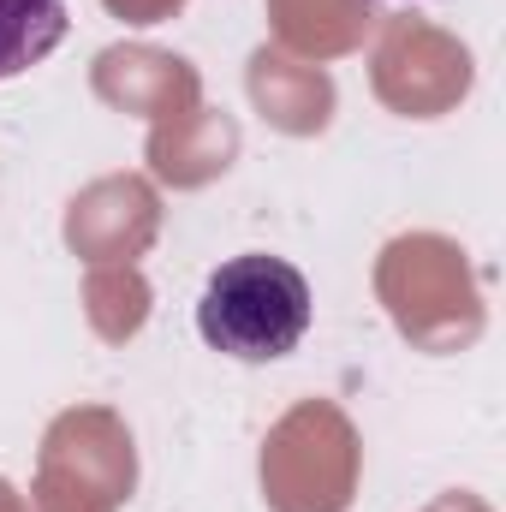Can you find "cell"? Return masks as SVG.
Listing matches in <instances>:
<instances>
[{"instance_id": "cell-1", "label": "cell", "mask_w": 506, "mask_h": 512, "mask_svg": "<svg viewBox=\"0 0 506 512\" xmlns=\"http://www.w3.org/2000/svg\"><path fill=\"white\" fill-rule=\"evenodd\" d=\"M197 334L239 364H274L310 334V280L280 256H233L203 280Z\"/></svg>"}, {"instance_id": "cell-2", "label": "cell", "mask_w": 506, "mask_h": 512, "mask_svg": "<svg viewBox=\"0 0 506 512\" xmlns=\"http://www.w3.org/2000/svg\"><path fill=\"white\" fill-rule=\"evenodd\" d=\"M66 0H0V84L24 78L66 42Z\"/></svg>"}]
</instances>
